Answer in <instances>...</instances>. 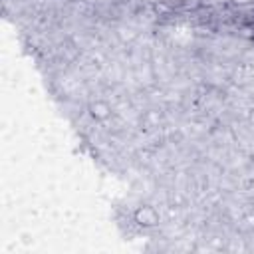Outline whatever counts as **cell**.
<instances>
[{"label":"cell","mask_w":254,"mask_h":254,"mask_svg":"<svg viewBox=\"0 0 254 254\" xmlns=\"http://www.w3.org/2000/svg\"><path fill=\"white\" fill-rule=\"evenodd\" d=\"M133 222L139 228H145V230L157 228L159 222H161V214H159V210L153 204H139L133 210Z\"/></svg>","instance_id":"1"},{"label":"cell","mask_w":254,"mask_h":254,"mask_svg":"<svg viewBox=\"0 0 254 254\" xmlns=\"http://www.w3.org/2000/svg\"><path fill=\"white\" fill-rule=\"evenodd\" d=\"M87 113H89V117H91L93 121L105 123V121L111 117V105H109L107 101H103V99H95V101H91V103L87 105Z\"/></svg>","instance_id":"2"}]
</instances>
